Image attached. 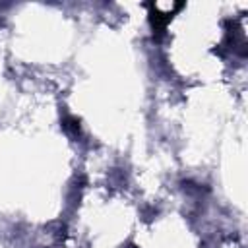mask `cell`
<instances>
[{"instance_id": "6da1fadb", "label": "cell", "mask_w": 248, "mask_h": 248, "mask_svg": "<svg viewBox=\"0 0 248 248\" xmlns=\"http://www.w3.org/2000/svg\"><path fill=\"white\" fill-rule=\"evenodd\" d=\"M169 21H170V14H161L157 10H151V25H153V29L157 33H161L167 27Z\"/></svg>"}]
</instances>
